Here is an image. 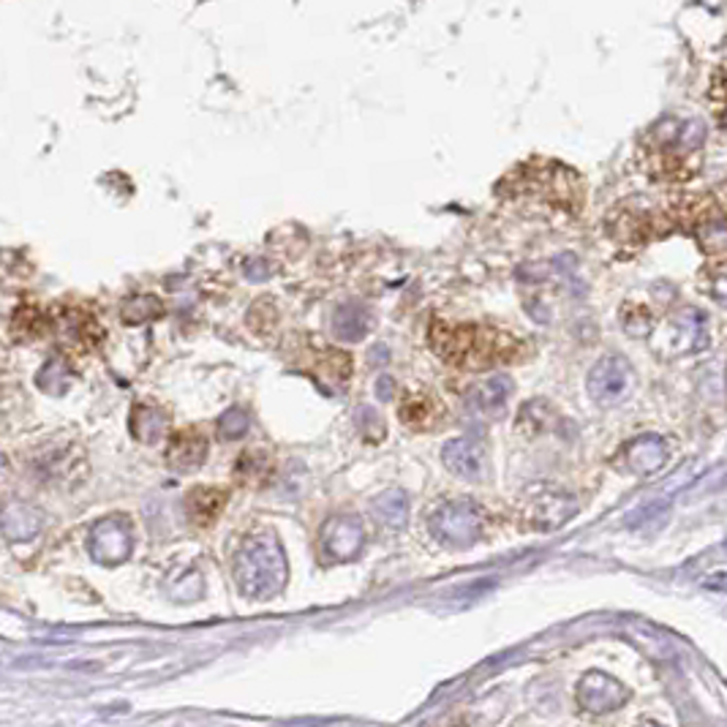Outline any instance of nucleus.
I'll return each instance as SVG.
<instances>
[{"instance_id":"nucleus-16","label":"nucleus","mask_w":727,"mask_h":727,"mask_svg":"<svg viewBox=\"0 0 727 727\" xmlns=\"http://www.w3.org/2000/svg\"><path fill=\"white\" fill-rule=\"evenodd\" d=\"M229 493L221 488H196L191 490L189 499H185V510H189V518L194 526L207 529L216 523V518L221 515V510L227 507Z\"/></svg>"},{"instance_id":"nucleus-1","label":"nucleus","mask_w":727,"mask_h":727,"mask_svg":"<svg viewBox=\"0 0 727 727\" xmlns=\"http://www.w3.org/2000/svg\"><path fill=\"white\" fill-rule=\"evenodd\" d=\"M431 347L444 363L466 371H485L501 363H515L526 347L512 332L488 325H458L447 319L431 322Z\"/></svg>"},{"instance_id":"nucleus-13","label":"nucleus","mask_w":727,"mask_h":727,"mask_svg":"<svg viewBox=\"0 0 727 727\" xmlns=\"http://www.w3.org/2000/svg\"><path fill=\"white\" fill-rule=\"evenodd\" d=\"M624 461H627V466L635 475H657L664 466V461H668V444H664V439L657 436V433H646V436L627 444Z\"/></svg>"},{"instance_id":"nucleus-26","label":"nucleus","mask_w":727,"mask_h":727,"mask_svg":"<svg viewBox=\"0 0 727 727\" xmlns=\"http://www.w3.org/2000/svg\"><path fill=\"white\" fill-rule=\"evenodd\" d=\"M5 472H9V458H5L3 453H0V480L5 477Z\"/></svg>"},{"instance_id":"nucleus-7","label":"nucleus","mask_w":727,"mask_h":727,"mask_svg":"<svg viewBox=\"0 0 727 727\" xmlns=\"http://www.w3.org/2000/svg\"><path fill=\"white\" fill-rule=\"evenodd\" d=\"M365 545V529L357 515H336L319 532V559L322 565H343L357 559Z\"/></svg>"},{"instance_id":"nucleus-21","label":"nucleus","mask_w":727,"mask_h":727,"mask_svg":"<svg viewBox=\"0 0 727 727\" xmlns=\"http://www.w3.org/2000/svg\"><path fill=\"white\" fill-rule=\"evenodd\" d=\"M554 409H550L548 404L543 401H532L526 404L521 409V414H518V428H521L526 436H537V433L548 431V428H554L550 422H554Z\"/></svg>"},{"instance_id":"nucleus-17","label":"nucleus","mask_w":727,"mask_h":727,"mask_svg":"<svg viewBox=\"0 0 727 727\" xmlns=\"http://www.w3.org/2000/svg\"><path fill=\"white\" fill-rule=\"evenodd\" d=\"M371 330V314L357 303H347L332 317V332L338 341H363Z\"/></svg>"},{"instance_id":"nucleus-20","label":"nucleus","mask_w":727,"mask_h":727,"mask_svg":"<svg viewBox=\"0 0 727 727\" xmlns=\"http://www.w3.org/2000/svg\"><path fill=\"white\" fill-rule=\"evenodd\" d=\"M349 374H352V360H349L347 352H336V349L322 347L314 354V376H319V379L347 385Z\"/></svg>"},{"instance_id":"nucleus-12","label":"nucleus","mask_w":727,"mask_h":727,"mask_svg":"<svg viewBox=\"0 0 727 727\" xmlns=\"http://www.w3.org/2000/svg\"><path fill=\"white\" fill-rule=\"evenodd\" d=\"M512 393H515V385H512L510 376H490V379L472 387L469 406L488 420H499V417H504Z\"/></svg>"},{"instance_id":"nucleus-10","label":"nucleus","mask_w":727,"mask_h":727,"mask_svg":"<svg viewBox=\"0 0 727 727\" xmlns=\"http://www.w3.org/2000/svg\"><path fill=\"white\" fill-rule=\"evenodd\" d=\"M442 461L447 466L450 475L461 477V480H482L485 469H488V453H485V444L477 439H453V442L444 444Z\"/></svg>"},{"instance_id":"nucleus-9","label":"nucleus","mask_w":727,"mask_h":727,"mask_svg":"<svg viewBox=\"0 0 727 727\" xmlns=\"http://www.w3.org/2000/svg\"><path fill=\"white\" fill-rule=\"evenodd\" d=\"M575 701L591 714H611L629 701V690L607 673H586L575 690Z\"/></svg>"},{"instance_id":"nucleus-23","label":"nucleus","mask_w":727,"mask_h":727,"mask_svg":"<svg viewBox=\"0 0 727 727\" xmlns=\"http://www.w3.org/2000/svg\"><path fill=\"white\" fill-rule=\"evenodd\" d=\"M248 425H251V420H248L246 411L229 409L227 414L221 417V422H218V436L227 439V442H235V439L246 436Z\"/></svg>"},{"instance_id":"nucleus-14","label":"nucleus","mask_w":727,"mask_h":727,"mask_svg":"<svg viewBox=\"0 0 727 727\" xmlns=\"http://www.w3.org/2000/svg\"><path fill=\"white\" fill-rule=\"evenodd\" d=\"M44 526V515L31 504H22V501H11L0 512V529H3L5 537L11 543H25L33 539Z\"/></svg>"},{"instance_id":"nucleus-6","label":"nucleus","mask_w":727,"mask_h":727,"mask_svg":"<svg viewBox=\"0 0 727 727\" xmlns=\"http://www.w3.org/2000/svg\"><path fill=\"white\" fill-rule=\"evenodd\" d=\"M586 387H589L591 401L602 406V409H613V406H622L633 398L635 387H638V376H635L627 357L607 354L589 371Z\"/></svg>"},{"instance_id":"nucleus-25","label":"nucleus","mask_w":727,"mask_h":727,"mask_svg":"<svg viewBox=\"0 0 727 727\" xmlns=\"http://www.w3.org/2000/svg\"><path fill=\"white\" fill-rule=\"evenodd\" d=\"M376 396H379L382 401H393V396H396V382H393L390 376H382V379L376 382Z\"/></svg>"},{"instance_id":"nucleus-5","label":"nucleus","mask_w":727,"mask_h":727,"mask_svg":"<svg viewBox=\"0 0 727 727\" xmlns=\"http://www.w3.org/2000/svg\"><path fill=\"white\" fill-rule=\"evenodd\" d=\"M708 347V319L695 308H684L668 317L654 336L651 349L664 360L686 357Z\"/></svg>"},{"instance_id":"nucleus-3","label":"nucleus","mask_w":727,"mask_h":727,"mask_svg":"<svg viewBox=\"0 0 727 727\" xmlns=\"http://www.w3.org/2000/svg\"><path fill=\"white\" fill-rule=\"evenodd\" d=\"M578 512V501L569 490L554 482H534L518 496L515 515L521 529L526 532H554L565 526L569 518Z\"/></svg>"},{"instance_id":"nucleus-24","label":"nucleus","mask_w":727,"mask_h":727,"mask_svg":"<svg viewBox=\"0 0 727 727\" xmlns=\"http://www.w3.org/2000/svg\"><path fill=\"white\" fill-rule=\"evenodd\" d=\"M69 368H66V360L64 357H55L49 360L47 365L42 368V374H38V387H42L44 393L53 390V382H58V390L66 393V387H69Z\"/></svg>"},{"instance_id":"nucleus-4","label":"nucleus","mask_w":727,"mask_h":727,"mask_svg":"<svg viewBox=\"0 0 727 727\" xmlns=\"http://www.w3.org/2000/svg\"><path fill=\"white\" fill-rule=\"evenodd\" d=\"M485 512L480 504L469 499H455L444 501L428 518V532L444 548H472L475 543H480L485 537Z\"/></svg>"},{"instance_id":"nucleus-15","label":"nucleus","mask_w":727,"mask_h":727,"mask_svg":"<svg viewBox=\"0 0 727 727\" xmlns=\"http://www.w3.org/2000/svg\"><path fill=\"white\" fill-rule=\"evenodd\" d=\"M398 417H401L404 425L411 428V431H433V428L442 422L444 409L442 404L433 396H428V393H414V396L404 398Z\"/></svg>"},{"instance_id":"nucleus-11","label":"nucleus","mask_w":727,"mask_h":727,"mask_svg":"<svg viewBox=\"0 0 727 727\" xmlns=\"http://www.w3.org/2000/svg\"><path fill=\"white\" fill-rule=\"evenodd\" d=\"M207 458V436L200 428H183V431L172 433L167 447V464L169 469L189 475L196 472Z\"/></svg>"},{"instance_id":"nucleus-19","label":"nucleus","mask_w":727,"mask_h":727,"mask_svg":"<svg viewBox=\"0 0 727 727\" xmlns=\"http://www.w3.org/2000/svg\"><path fill=\"white\" fill-rule=\"evenodd\" d=\"M374 512L387 529L398 532V529H404L406 523H409V499H406L401 488H390L374 501Z\"/></svg>"},{"instance_id":"nucleus-18","label":"nucleus","mask_w":727,"mask_h":727,"mask_svg":"<svg viewBox=\"0 0 727 727\" xmlns=\"http://www.w3.org/2000/svg\"><path fill=\"white\" fill-rule=\"evenodd\" d=\"M167 431V414L159 409V406L150 404H139L137 409L132 411V433L145 444H156Z\"/></svg>"},{"instance_id":"nucleus-2","label":"nucleus","mask_w":727,"mask_h":727,"mask_svg":"<svg viewBox=\"0 0 727 727\" xmlns=\"http://www.w3.org/2000/svg\"><path fill=\"white\" fill-rule=\"evenodd\" d=\"M235 580L246 600H270L286 586V556L279 537L268 529L246 534L235 554Z\"/></svg>"},{"instance_id":"nucleus-22","label":"nucleus","mask_w":727,"mask_h":727,"mask_svg":"<svg viewBox=\"0 0 727 727\" xmlns=\"http://www.w3.org/2000/svg\"><path fill=\"white\" fill-rule=\"evenodd\" d=\"M163 311L161 303L156 297L143 295V297H132V300L123 306V322L128 325H143L148 319H156Z\"/></svg>"},{"instance_id":"nucleus-8","label":"nucleus","mask_w":727,"mask_h":727,"mask_svg":"<svg viewBox=\"0 0 727 727\" xmlns=\"http://www.w3.org/2000/svg\"><path fill=\"white\" fill-rule=\"evenodd\" d=\"M88 550L93 561L104 567L123 565L134 550V526L126 515H110L90 532Z\"/></svg>"}]
</instances>
